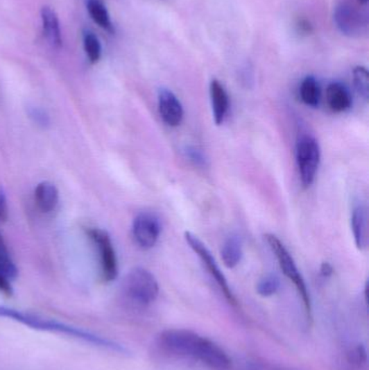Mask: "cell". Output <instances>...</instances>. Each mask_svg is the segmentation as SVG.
I'll list each match as a JSON object with an SVG mask.
<instances>
[{"label": "cell", "instance_id": "1", "mask_svg": "<svg viewBox=\"0 0 369 370\" xmlns=\"http://www.w3.org/2000/svg\"><path fill=\"white\" fill-rule=\"evenodd\" d=\"M164 351L180 358H191L212 370H229L232 360L216 342L187 329H167L157 337Z\"/></svg>", "mask_w": 369, "mask_h": 370}, {"label": "cell", "instance_id": "2", "mask_svg": "<svg viewBox=\"0 0 369 370\" xmlns=\"http://www.w3.org/2000/svg\"><path fill=\"white\" fill-rule=\"evenodd\" d=\"M9 319L17 323H22L24 326L31 327L36 330L46 331L50 334H58L61 336H67L69 338L76 339L87 344H92L96 348L111 351L115 353H127L125 346L117 344L111 339L94 334L92 331L80 327L69 325L63 321H57L49 317H40L38 314L30 313V312L21 311V310L12 309V308L3 307L0 305V319Z\"/></svg>", "mask_w": 369, "mask_h": 370}, {"label": "cell", "instance_id": "3", "mask_svg": "<svg viewBox=\"0 0 369 370\" xmlns=\"http://www.w3.org/2000/svg\"><path fill=\"white\" fill-rule=\"evenodd\" d=\"M123 292L129 301L138 307H148L160 294V286L155 276L143 267H135L126 275Z\"/></svg>", "mask_w": 369, "mask_h": 370}, {"label": "cell", "instance_id": "4", "mask_svg": "<svg viewBox=\"0 0 369 370\" xmlns=\"http://www.w3.org/2000/svg\"><path fill=\"white\" fill-rule=\"evenodd\" d=\"M264 237H266L268 246H270L274 255L277 259L282 272L287 277L288 280L295 285V289H297L301 300H302L307 315H308L309 319H312V302H311L308 287L305 285L302 275L299 272L293 258L291 257V253L287 251V248L284 246L281 240L278 239V237H276L274 234H266Z\"/></svg>", "mask_w": 369, "mask_h": 370}, {"label": "cell", "instance_id": "5", "mask_svg": "<svg viewBox=\"0 0 369 370\" xmlns=\"http://www.w3.org/2000/svg\"><path fill=\"white\" fill-rule=\"evenodd\" d=\"M295 160L303 187L312 185L320 162V147L313 135H299L295 145Z\"/></svg>", "mask_w": 369, "mask_h": 370}, {"label": "cell", "instance_id": "6", "mask_svg": "<svg viewBox=\"0 0 369 370\" xmlns=\"http://www.w3.org/2000/svg\"><path fill=\"white\" fill-rule=\"evenodd\" d=\"M184 237L187 243L190 246L191 249L198 255L202 262L204 263L205 267H207L208 272L212 275V278L216 280L218 286L220 287V289L223 292L224 297L227 298L230 303L233 304V305H237V298H235L233 292H232L227 278H225L223 273L220 270V267H218L217 262L214 260V255H212L209 249L206 247V245L203 243L200 238L197 237L194 234L191 233V232H185Z\"/></svg>", "mask_w": 369, "mask_h": 370}, {"label": "cell", "instance_id": "7", "mask_svg": "<svg viewBox=\"0 0 369 370\" xmlns=\"http://www.w3.org/2000/svg\"><path fill=\"white\" fill-rule=\"evenodd\" d=\"M87 233L89 237L94 240V245L100 253L102 278L104 282H112L119 274V264L109 233L101 228H89Z\"/></svg>", "mask_w": 369, "mask_h": 370}, {"label": "cell", "instance_id": "8", "mask_svg": "<svg viewBox=\"0 0 369 370\" xmlns=\"http://www.w3.org/2000/svg\"><path fill=\"white\" fill-rule=\"evenodd\" d=\"M160 232L162 226L160 219L152 212H141L133 220V238L143 251H148L156 245Z\"/></svg>", "mask_w": 369, "mask_h": 370}, {"label": "cell", "instance_id": "9", "mask_svg": "<svg viewBox=\"0 0 369 370\" xmlns=\"http://www.w3.org/2000/svg\"><path fill=\"white\" fill-rule=\"evenodd\" d=\"M158 110L164 123L169 127L181 125L184 116L182 104L179 99L167 89L160 91L158 94Z\"/></svg>", "mask_w": 369, "mask_h": 370}, {"label": "cell", "instance_id": "10", "mask_svg": "<svg viewBox=\"0 0 369 370\" xmlns=\"http://www.w3.org/2000/svg\"><path fill=\"white\" fill-rule=\"evenodd\" d=\"M210 99L214 123L218 126L222 125L229 112L230 101L227 90L217 79L210 83Z\"/></svg>", "mask_w": 369, "mask_h": 370}, {"label": "cell", "instance_id": "11", "mask_svg": "<svg viewBox=\"0 0 369 370\" xmlns=\"http://www.w3.org/2000/svg\"><path fill=\"white\" fill-rule=\"evenodd\" d=\"M328 106L335 113H342L352 106V96L349 89L341 83H332L326 90Z\"/></svg>", "mask_w": 369, "mask_h": 370}, {"label": "cell", "instance_id": "12", "mask_svg": "<svg viewBox=\"0 0 369 370\" xmlns=\"http://www.w3.org/2000/svg\"><path fill=\"white\" fill-rule=\"evenodd\" d=\"M42 32L46 40L52 47L60 49L63 44L62 42L61 30H60L59 19L55 10L50 7H44L42 9Z\"/></svg>", "mask_w": 369, "mask_h": 370}, {"label": "cell", "instance_id": "13", "mask_svg": "<svg viewBox=\"0 0 369 370\" xmlns=\"http://www.w3.org/2000/svg\"><path fill=\"white\" fill-rule=\"evenodd\" d=\"M35 201L42 212H51L59 203V191L55 184L44 181L35 189Z\"/></svg>", "mask_w": 369, "mask_h": 370}, {"label": "cell", "instance_id": "14", "mask_svg": "<svg viewBox=\"0 0 369 370\" xmlns=\"http://www.w3.org/2000/svg\"><path fill=\"white\" fill-rule=\"evenodd\" d=\"M351 228L357 249L364 251L367 246V210L364 205H357L353 209Z\"/></svg>", "mask_w": 369, "mask_h": 370}, {"label": "cell", "instance_id": "15", "mask_svg": "<svg viewBox=\"0 0 369 370\" xmlns=\"http://www.w3.org/2000/svg\"><path fill=\"white\" fill-rule=\"evenodd\" d=\"M241 257H243V246L241 238L237 235L230 236L221 249L223 264L228 269H233L241 262Z\"/></svg>", "mask_w": 369, "mask_h": 370}, {"label": "cell", "instance_id": "16", "mask_svg": "<svg viewBox=\"0 0 369 370\" xmlns=\"http://www.w3.org/2000/svg\"><path fill=\"white\" fill-rule=\"evenodd\" d=\"M88 8V12L92 17V20L102 27L108 32L113 33L114 28L112 25L111 17H110L109 11L106 9L104 3L101 0H88L87 3Z\"/></svg>", "mask_w": 369, "mask_h": 370}, {"label": "cell", "instance_id": "17", "mask_svg": "<svg viewBox=\"0 0 369 370\" xmlns=\"http://www.w3.org/2000/svg\"><path fill=\"white\" fill-rule=\"evenodd\" d=\"M300 98L305 106L316 108L320 104V88L313 76L305 77L301 83Z\"/></svg>", "mask_w": 369, "mask_h": 370}, {"label": "cell", "instance_id": "18", "mask_svg": "<svg viewBox=\"0 0 369 370\" xmlns=\"http://www.w3.org/2000/svg\"><path fill=\"white\" fill-rule=\"evenodd\" d=\"M84 48L90 63L96 64L100 61L102 53L101 44L94 33L85 32Z\"/></svg>", "mask_w": 369, "mask_h": 370}, {"label": "cell", "instance_id": "19", "mask_svg": "<svg viewBox=\"0 0 369 370\" xmlns=\"http://www.w3.org/2000/svg\"><path fill=\"white\" fill-rule=\"evenodd\" d=\"M353 81H354L355 89L359 96L364 100L369 98V74L366 67H357L353 71Z\"/></svg>", "mask_w": 369, "mask_h": 370}, {"label": "cell", "instance_id": "20", "mask_svg": "<svg viewBox=\"0 0 369 370\" xmlns=\"http://www.w3.org/2000/svg\"><path fill=\"white\" fill-rule=\"evenodd\" d=\"M280 285H281L280 278L276 275H266L257 285V292L261 297H271L278 292Z\"/></svg>", "mask_w": 369, "mask_h": 370}, {"label": "cell", "instance_id": "21", "mask_svg": "<svg viewBox=\"0 0 369 370\" xmlns=\"http://www.w3.org/2000/svg\"><path fill=\"white\" fill-rule=\"evenodd\" d=\"M19 271L11 258L8 255L6 249H0V275H3L8 280L17 278Z\"/></svg>", "mask_w": 369, "mask_h": 370}, {"label": "cell", "instance_id": "22", "mask_svg": "<svg viewBox=\"0 0 369 370\" xmlns=\"http://www.w3.org/2000/svg\"><path fill=\"white\" fill-rule=\"evenodd\" d=\"M184 154L187 160L193 162L197 167H205L206 166V156H205L204 152L198 147L189 145L184 149Z\"/></svg>", "mask_w": 369, "mask_h": 370}, {"label": "cell", "instance_id": "23", "mask_svg": "<svg viewBox=\"0 0 369 370\" xmlns=\"http://www.w3.org/2000/svg\"><path fill=\"white\" fill-rule=\"evenodd\" d=\"M9 217V209H8L7 196H6L5 190L0 187V221H6Z\"/></svg>", "mask_w": 369, "mask_h": 370}, {"label": "cell", "instance_id": "24", "mask_svg": "<svg viewBox=\"0 0 369 370\" xmlns=\"http://www.w3.org/2000/svg\"><path fill=\"white\" fill-rule=\"evenodd\" d=\"M0 292L6 296H12L13 294L10 280H8L3 275H0Z\"/></svg>", "mask_w": 369, "mask_h": 370}, {"label": "cell", "instance_id": "25", "mask_svg": "<svg viewBox=\"0 0 369 370\" xmlns=\"http://www.w3.org/2000/svg\"><path fill=\"white\" fill-rule=\"evenodd\" d=\"M31 116L34 118L36 123L40 124V125L44 126L48 124V117L46 116V114L44 112H40V110H35L34 112L31 113Z\"/></svg>", "mask_w": 369, "mask_h": 370}, {"label": "cell", "instance_id": "26", "mask_svg": "<svg viewBox=\"0 0 369 370\" xmlns=\"http://www.w3.org/2000/svg\"><path fill=\"white\" fill-rule=\"evenodd\" d=\"M332 267L328 262H324L320 267V273L323 276H330L332 274Z\"/></svg>", "mask_w": 369, "mask_h": 370}, {"label": "cell", "instance_id": "27", "mask_svg": "<svg viewBox=\"0 0 369 370\" xmlns=\"http://www.w3.org/2000/svg\"><path fill=\"white\" fill-rule=\"evenodd\" d=\"M0 249H6L5 243H3V236L0 235Z\"/></svg>", "mask_w": 369, "mask_h": 370}, {"label": "cell", "instance_id": "28", "mask_svg": "<svg viewBox=\"0 0 369 370\" xmlns=\"http://www.w3.org/2000/svg\"><path fill=\"white\" fill-rule=\"evenodd\" d=\"M359 1L362 3V5H366V3H368V0H359Z\"/></svg>", "mask_w": 369, "mask_h": 370}, {"label": "cell", "instance_id": "29", "mask_svg": "<svg viewBox=\"0 0 369 370\" xmlns=\"http://www.w3.org/2000/svg\"><path fill=\"white\" fill-rule=\"evenodd\" d=\"M260 370H283V369H277V368H264V369Z\"/></svg>", "mask_w": 369, "mask_h": 370}]
</instances>
